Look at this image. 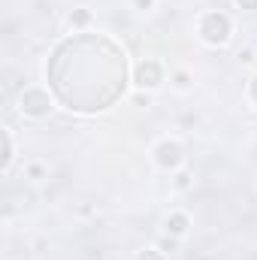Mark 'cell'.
<instances>
[{
	"label": "cell",
	"instance_id": "6da1fadb",
	"mask_svg": "<svg viewBox=\"0 0 257 260\" xmlns=\"http://www.w3.org/2000/svg\"><path fill=\"white\" fill-rule=\"evenodd\" d=\"M124 52L106 37H73L49 61V82L67 109L97 112L124 91Z\"/></svg>",
	"mask_w": 257,
	"mask_h": 260
},
{
	"label": "cell",
	"instance_id": "5b68a950",
	"mask_svg": "<svg viewBox=\"0 0 257 260\" xmlns=\"http://www.w3.org/2000/svg\"><path fill=\"white\" fill-rule=\"evenodd\" d=\"M139 260H157V257H154V251H145V254H139Z\"/></svg>",
	"mask_w": 257,
	"mask_h": 260
},
{
	"label": "cell",
	"instance_id": "7a4b0ae2",
	"mask_svg": "<svg viewBox=\"0 0 257 260\" xmlns=\"http://www.w3.org/2000/svg\"><path fill=\"white\" fill-rule=\"evenodd\" d=\"M203 37L209 40V43H224L227 37H230V21H227V15H218V12H209L206 18H203Z\"/></svg>",
	"mask_w": 257,
	"mask_h": 260
},
{
	"label": "cell",
	"instance_id": "277c9868",
	"mask_svg": "<svg viewBox=\"0 0 257 260\" xmlns=\"http://www.w3.org/2000/svg\"><path fill=\"white\" fill-rule=\"evenodd\" d=\"M157 82H160V67L151 64V61L139 67V73H136V85H142V88H145V85H148V88H154Z\"/></svg>",
	"mask_w": 257,
	"mask_h": 260
},
{
	"label": "cell",
	"instance_id": "8992f818",
	"mask_svg": "<svg viewBox=\"0 0 257 260\" xmlns=\"http://www.w3.org/2000/svg\"><path fill=\"white\" fill-rule=\"evenodd\" d=\"M254 100H257V79H254Z\"/></svg>",
	"mask_w": 257,
	"mask_h": 260
},
{
	"label": "cell",
	"instance_id": "3957f363",
	"mask_svg": "<svg viewBox=\"0 0 257 260\" xmlns=\"http://www.w3.org/2000/svg\"><path fill=\"white\" fill-rule=\"evenodd\" d=\"M49 109V97L40 91V88H27L24 94H21V112H27V115H43Z\"/></svg>",
	"mask_w": 257,
	"mask_h": 260
}]
</instances>
